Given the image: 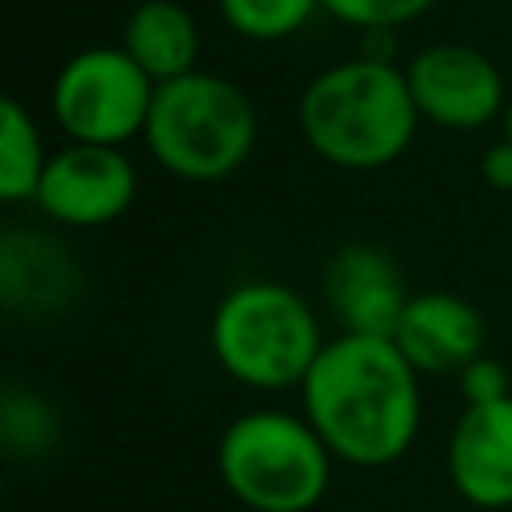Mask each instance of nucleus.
<instances>
[{
    "instance_id": "1",
    "label": "nucleus",
    "mask_w": 512,
    "mask_h": 512,
    "mask_svg": "<svg viewBox=\"0 0 512 512\" xmlns=\"http://www.w3.org/2000/svg\"><path fill=\"white\" fill-rule=\"evenodd\" d=\"M300 412L336 460L384 468L416 444L420 372L392 336L340 332L308 368Z\"/></svg>"
},
{
    "instance_id": "2",
    "label": "nucleus",
    "mask_w": 512,
    "mask_h": 512,
    "mask_svg": "<svg viewBox=\"0 0 512 512\" xmlns=\"http://www.w3.org/2000/svg\"><path fill=\"white\" fill-rule=\"evenodd\" d=\"M420 112L404 68L360 56L308 80L300 96V132L308 148L348 172H372L400 160L416 136Z\"/></svg>"
},
{
    "instance_id": "3",
    "label": "nucleus",
    "mask_w": 512,
    "mask_h": 512,
    "mask_svg": "<svg viewBox=\"0 0 512 512\" xmlns=\"http://www.w3.org/2000/svg\"><path fill=\"white\" fill-rule=\"evenodd\" d=\"M312 304L280 280H244L228 288L208 320L216 364L244 388H300L324 348Z\"/></svg>"
},
{
    "instance_id": "4",
    "label": "nucleus",
    "mask_w": 512,
    "mask_h": 512,
    "mask_svg": "<svg viewBox=\"0 0 512 512\" xmlns=\"http://www.w3.org/2000/svg\"><path fill=\"white\" fill-rule=\"evenodd\" d=\"M256 104L248 92L216 72H188L156 84L144 124V148L152 160L192 184L232 176L256 148Z\"/></svg>"
},
{
    "instance_id": "5",
    "label": "nucleus",
    "mask_w": 512,
    "mask_h": 512,
    "mask_svg": "<svg viewBox=\"0 0 512 512\" xmlns=\"http://www.w3.org/2000/svg\"><path fill=\"white\" fill-rule=\"evenodd\" d=\"M332 452L300 412H240L220 444L216 468L224 488L252 512H312L332 480Z\"/></svg>"
},
{
    "instance_id": "6",
    "label": "nucleus",
    "mask_w": 512,
    "mask_h": 512,
    "mask_svg": "<svg viewBox=\"0 0 512 512\" xmlns=\"http://www.w3.org/2000/svg\"><path fill=\"white\" fill-rule=\"evenodd\" d=\"M152 96L156 80L120 44H100L64 60L48 104L68 140L120 148L132 136H144Z\"/></svg>"
},
{
    "instance_id": "7",
    "label": "nucleus",
    "mask_w": 512,
    "mask_h": 512,
    "mask_svg": "<svg viewBox=\"0 0 512 512\" xmlns=\"http://www.w3.org/2000/svg\"><path fill=\"white\" fill-rule=\"evenodd\" d=\"M404 76L420 120L448 132H476L508 108L500 68L472 44H428L408 60Z\"/></svg>"
},
{
    "instance_id": "8",
    "label": "nucleus",
    "mask_w": 512,
    "mask_h": 512,
    "mask_svg": "<svg viewBox=\"0 0 512 512\" xmlns=\"http://www.w3.org/2000/svg\"><path fill=\"white\" fill-rule=\"evenodd\" d=\"M136 200V164L124 148L64 144L48 156L36 188V208L64 228H100L120 220Z\"/></svg>"
},
{
    "instance_id": "9",
    "label": "nucleus",
    "mask_w": 512,
    "mask_h": 512,
    "mask_svg": "<svg viewBox=\"0 0 512 512\" xmlns=\"http://www.w3.org/2000/svg\"><path fill=\"white\" fill-rule=\"evenodd\" d=\"M448 480L476 508H512V396L464 404L448 436Z\"/></svg>"
},
{
    "instance_id": "10",
    "label": "nucleus",
    "mask_w": 512,
    "mask_h": 512,
    "mask_svg": "<svg viewBox=\"0 0 512 512\" xmlns=\"http://www.w3.org/2000/svg\"><path fill=\"white\" fill-rule=\"evenodd\" d=\"M324 300L344 332L392 336L408 292L396 260L384 248L352 240L324 268Z\"/></svg>"
},
{
    "instance_id": "11",
    "label": "nucleus",
    "mask_w": 512,
    "mask_h": 512,
    "mask_svg": "<svg viewBox=\"0 0 512 512\" xmlns=\"http://www.w3.org/2000/svg\"><path fill=\"white\" fill-rule=\"evenodd\" d=\"M392 340L416 372H460L484 352V316L456 292H412L392 328Z\"/></svg>"
},
{
    "instance_id": "12",
    "label": "nucleus",
    "mask_w": 512,
    "mask_h": 512,
    "mask_svg": "<svg viewBox=\"0 0 512 512\" xmlns=\"http://www.w3.org/2000/svg\"><path fill=\"white\" fill-rule=\"evenodd\" d=\"M120 48L156 80L168 84L176 76L196 72L200 52V28L192 12L176 0H144L128 12Z\"/></svg>"
},
{
    "instance_id": "13",
    "label": "nucleus",
    "mask_w": 512,
    "mask_h": 512,
    "mask_svg": "<svg viewBox=\"0 0 512 512\" xmlns=\"http://www.w3.org/2000/svg\"><path fill=\"white\" fill-rule=\"evenodd\" d=\"M0 280H4V300L12 308L16 304L48 308V304H60L76 288V272L68 264V252H60L48 236H36V232H8L4 236Z\"/></svg>"
},
{
    "instance_id": "14",
    "label": "nucleus",
    "mask_w": 512,
    "mask_h": 512,
    "mask_svg": "<svg viewBox=\"0 0 512 512\" xmlns=\"http://www.w3.org/2000/svg\"><path fill=\"white\" fill-rule=\"evenodd\" d=\"M44 168H48V152L36 120L20 100L4 96L0 100V200L4 204L36 200Z\"/></svg>"
},
{
    "instance_id": "15",
    "label": "nucleus",
    "mask_w": 512,
    "mask_h": 512,
    "mask_svg": "<svg viewBox=\"0 0 512 512\" xmlns=\"http://www.w3.org/2000/svg\"><path fill=\"white\" fill-rule=\"evenodd\" d=\"M216 4L228 28L248 40H284L300 32L320 8V0H216Z\"/></svg>"
},
{
    "instance_id": "16",
    "label": "nucleus",
    "mask_w": 512,
    "mask_h": 512,
    "mask_svg": "<svg viewBox=\"0 0 512 512\" xmlns=\"http://www.w3.org/2000/svg\"><path fill=\"white\" fill-rule=\"evenodd\" d=\"M436 0H320V8L360 32H388L400 24H412L416 16H424Z\"/></svg>"
},
{
    "instance_id": "17",
    "label": "nucleus",
    "mask_w": 512,
    "mask_h": 512,
    "mask_svg": "<svg viewBox=\"0 0 512 512\" xmlns=\"http://www.w3.org/2000/svg\"><path fill=\"white\" fill-rule=\"evenodd\" d=\"M460 396H464V404H492V400H504V396H512V376H508V368L500 364V360H492V356H476V360H468L460 372Z\"/></svg>"
},
{
    "instance_id": "18",
    "label": "nucleus",
    "mask_w": 512,
    "mask_h": 512,
    "mask_svg": "<svg viewBox=\"0 0 512 512\" xmlns=\"http://www.w3.org/2000/svg\"><path fill=\"white\" fill-rule=\"evenodd\" d=\"M480 176L492 192H512V140H496L488 144V152L480 156Z\"/></svg>"
},
{
    "instance_id": "19",
    "label": "nucleus",
    "mask_w": 512,
    "mask_h": 512,
    "mask_svg": "<svg viewBox=\"0 0 512 512\" xmlns=\"http://www.w3.org/2000/svg\"><path fill=\"white\" fill-rule=\"evenodd\" d=\"M504 136L512 140V96H508V108H504Z\"/></svg>"
}]
</instances>
